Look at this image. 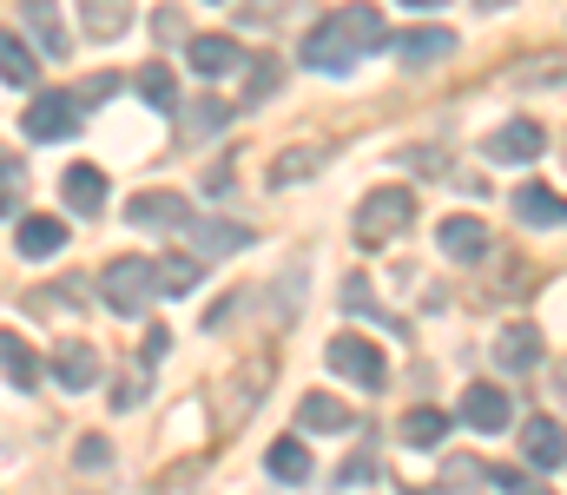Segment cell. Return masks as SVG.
I'll list each match as a JSON object with an SVG mask.
<instances>
[{"label":"cell","instance_id":"obj_1","mask_svg":"<svg viewBox=\"0 0 567 495\" xmlns=\"http://www.w3.org/2000/svg\"><path fill=\"white\" fill-rule=\"evenodd\" d=\"M383 47V13L377 7H363V0H350L343 13H330L323 27H310L303 33V66L310 73H350L363 53H377Z\"/></svg>","mask_w":567,"mask_h":495},{"label":"cell","instance_id":"obj_2","mask_svg":"<svg viewBox=\"0 0 567 495\" xmlns=\"http://www.w3.org/2000/svg\"><path fill=\"white\" fill-rule=\"evenodd\" d=\"M100 298H106L113 318H145L152 298H158V265L152 258H113L100 271Z\"/></svg>","mask_w":567,"mask_h":495},{"label":"cell","instance_id":"obj_3","mask_svg":"<svg viewBox=\"0 0 567 495\" xmlns=\"http://www.w3.org/2000/svg\"><path fill=\"white\" fill-rule=\"evenodd\" d=\"M416 225V192L410 185H377L363 205H357V238L363 245H383V238H396V231H410Z\"/></svg>","mask_w":567,"mask_h":495},{"label":"cell","instance_id":"obj_4","mask_svg":"<svg viewBox=\"0 0 567 495\" xmlns=\"http://www.w3.org/2000/svg\"><path fill=\"white\" fill-rule=\"evenodd\" d=\"M20 126H27V140H33V146L73 140V133H80V100H73V93H33V100H27V113H20Z\"/></svg>","mask_w":567,"mask_h":495},{"label":"cell","instance_id":"obj_5","mask_svg":"<svg viewBox=\"0 0 567 495\" xmlns=\"http://www.w3.org/2000/svg\"><path fill=\"white\" fill-rule=\"evenodd\" d=\"M330 370L337 377H350V383H363V390H383V377H390V363H383V350H377V337H330Z\"/></svg>","mask_w":567,"mask_h":495},{"label":"cell","instance_id":"obj_6","mask_svg":"<svg viewBox=\"0 0 567 495\" xmlns=\"http://www.w3.org/2000/svg\"><path fill=\"white\" fill-rule=\"evenodd\" d=\"M185 60H192V73H198V80H212V86H218V80H231L238 66H251V60H245V47H238L231 33H192V40H185Z\"/></svg>","mask_w":567,"mask_h":495},{"label":"cell","instance_id":"obj_7","mask_svg":"<svg viewBox=\"0 0 567 495\" xmlns=\"http://www.w3.org/2000/svg\"><path fill=\"white\" fill-rule=\"evenodd\" d=\"M495 165H535L548 153V133L535 126V120H508V126H495L488 133V146H482Z\"/></svg>","mask_w":567,"mask_h":495},{"label":"cell","instance_id":"obj_8","mask_svg":"<svg viewBox=\"0 0 567 495\" xmlns=\"http://www.w3.org/2000/svg\"><path fill=\"white\" fill-rule=\"evenodd\" d=\"M435 245H442V258H455V265H482V258H488V225L468 218V212H455V218L435 225Z\"/></svg>","mask_w":567,"mask_h":495},{"label":"cell","instance_id":"obj_9","mask_svg":"<svg viewBox=\"0 0 567 495\" xmlns=\"http://www.w3.org/2000/svg\"><path fill=\"white\" fill-rule=\"evenodd\" d=\"M508 390H495V383H468L462 390V423L468 430H482V436H495V430H508Z\"/></svg>","mask_w":567,"mask_h":495},{"label":"cell","instance_id":"obj_10","mask_svg":"<svg viewBox=\"0 0 567 495\" xmlns=\"http://www.w3.org/2000/svg\"><path fill=\"white\" fill-rule=\"evenodd\" d=\"M126 218L145 225V231H158V225H165V231H185V225H192V205H185L178 192H140V198L126 205Z\"/></svg>","mask_w":567,"mask_h":495},{"label":"cell","instance_id":"obj_11","mask_svg":"<svg viewBox=\"0 0 567 495\" xmlns=\"http://www.w3.org/2000/svg\"><path fill=\"white\" fill-rule=\"evenodd\" d=\"M522 456H528L535 470H561L567 463V430L555 416H528V423H522Z\"/></svg>","mask_w":567,"mask_h":495},{"label":"cell","instance_id":"obj_12","mask_svg":"<svg viewBox=\"0 0 567 495\" xmlns=\"http://www.w3.org/2000/svg\"><path fill=\"white\" fill-rule=\"evenodd\" d=\"M53 377H60V390H66V396L93 390V383H100V350H93V343H80V337H66V343H60V357H53Z\"/></svg>","mask_w":567,"mask_h":495},{"label":"cell","instance_id":"obj_13","mask_svg":"<svg viewBox=\"0 0 567 495\" xmlns=\"http://www.w3.org/2000/svg\"><path fill=\"white\" fill-rule=\"evenodd\" d=\"M20 20H27V33H33V47H40L47 60H66L73 33L60 27V7H53V0H20Z\"/></svg>","mask_w":567,"mask_h":495},{"label":"cell","instance_id":"obj_14","mask_svg":"<svg viewBox=\"0 0 567 495\" xmlns=\"http://www.w3.org/2000/svg\"><path fill=\"white\" fill-rule=\"evenodd\" d=\"M60 198H66L80 218H93V212L106 205V172H100V165H86V159L66 165V172H60Z\"/></svg>","mask_w":567,"mask_h":495},{"label":"cell","instance_id":"obj_15","mask_svg":"<svg viewBox=\"0 0 567 495\" xmlns=\"http://www.w3.org/2000/svg\"><path fill=\"white\" fill-rule=\"evenodd\" d=\"M185 231H192V245H198L205 258H238V251H251V231H245V225H225V218H192Z\"/></svg>","mask_w":567,"mask_h":495},{"label":"cell","instance_id":"obj_16","mask_svg":"<svg viewBox=\"0 0 567 495\" xmlns=\"http://www.w3.org/2000/svg\"><path fill=\"white\" fill-rule=\"evenodd\" d=\"M449 53H455V33H449V27H416V33L396 40V60H403L410 73H423L435 60H449Z\"/></svg>","mask_w":567,"mask_h":495},{"label":"cell","instance_id":"obj_17","mask_svg":"<svg viewBox=\"0 0 567 495\" xmlns=\"http://www.w3.org/2000/svg\"><path fill=\"white\" fill-rule=\"evenodd\" d=\"M495 363L515 370V377H522V370H542V330L535 324H508L502 337H495Z\"/></svg>","mask_w":567,"mask_h":495},{"label":"cell","instance_id":"obj_18","mask_svg":"<svg viewBox=\"0 0 567 495\" xmlns=\"http://www.w3.org/2000/svg\"><path fill=\"white\" fill-rule=\"evenodd\" d=\"M13 245H20V258H53V251L66 245V225H60L53 212H27L20 231H13Z\"/></svg>","mask_w":567,"mask_h":495},{"label":"cell","instance_id":"obj_19","mask_svg":"<svg viewBox=\"0 0 567 495\" xmlns=\"http://www.w3.org/2000/svg\"><path fill=\"white\" fill-rule=\"evenodd\" d=\"M515 218L535 225V231H542V225H567V198L548 192V185H522V192H515Z\"/></svg>","mask_w":567,"mask_h":495},{"label":"cell","instance_id":"obj_20","mask_svg":"<svg viewBox=\"0 0 567 495\" xmlns=\"http://www.w3.org/2000/svg\"><path fill=\"white\" fill-rule=\"evenodd\" d=\"M323 165H330V146H284L278 159H271V185H303Z\"/></svg>","mask_w":567,"mask_h":495},{"label":"cell","instance_id":"obj_21","mask_svg":"<svg viewBox=\"0 0 567 495\" xmlns=\"http://www.w3.org/2000/svg\"><path fill=\"white\" fill-rule=\"evenodd\" d=\"M80 20L93 40H120L133 27V0H80Z\"/></svg>","mask_w":567,"mask_h":495},{"label":"cell","instance_id":"obj_22","mask_svg":"<svg viewBox=\"0 0 567 495\" xmlns=\"http://www.w3.org/2000/svg\"><path fill=\"white\" fill-rule=\"evenodd\" d=\"M0 370H7L13 390H40V357H33L27 337H0Z\"/></svg>","mask_w":567,"mask_h":495},{"label":"cell","instance_id":"obj_23","mask_svg":"<svg viewBox=\"0 0 567 495\" xmlns=\"http://www.w3.org/2000/svg\"><path fill=\"white\" fill-rule=\"evenodd\" d=\"M297 423L337 436V430H350V403H337V396H303V403H297Z\"/></svg>","mask_w":567,"mask_h":495},{"label":"cell","instance_id":"obj_24","mask_svg":"<svg viewBox=\"0 0 567 495\" xmlns=\"http://www.w3.org/2000/svg\"><path fill=\"white\" fill-rule=\"evenodd\" d=\"M442 436H449V416H442L435 403H416V410L403 416V443H410V450H435Z\"/></svg>","mask_w":567,"mask_h":495},{"label":"cell","instance_id":"obj_25","mask_svg":"<svg viewBox=\"0 0 567 495\" xmlns=\"http://www.w3.org/2000/svg\"><path fill=\"white\" fill-rule=\"evenodd\" d=\"M133 86H140V100L152 106V113H178V80H172L165 66H140Z\"/></svg>","mask_w":567,"mask_h":495},{"label":"cell","instance_id":"obj_26","mask_svg":"<svg viewBox=\"0 0 567 495\" xmlns=\"http://www.w3.org/2000/svg\"><path fill=\"white\" fill-rule=\"evenodd\" d=\"M515 86H548V93H561L567 86V53H535V60H522V66H515Z\"/></svg>","mask_w":567,"mask_h":495},{"label":"cell","instance_id":"obj_27","mask_svg":"<svg viewBox=\"0 0 567 495\" xmlns=\"http://www.w3.org/2000/svg\"><path fill=\"white\" fill-rule=\"evenodd\" d=\"M265 470H271L278 483H303V476H310V450L284 436V443H271V456H265Z\"/></svg>","mask_w":567,"mask_h":495},{"label":"cell","instance_id":"obj_28","mask_svg":"<svg viewBox=\"0 0 567 495\" xmlns=\"http://www.w3.org/2000/svg\"><path fill=\"white\" fill-rule=\"evenodd\" d=\"M0 80L7 86H33V53L20 33H0Z\"/></svg>","mask_w":567,"mask_h":495},{"label":"cell","instance_id":"obj_29","mask_svg":"<svg viewBox=\"0 0 567 495\" xmlns=\"http://www.w3.org/2000/svg\"><path fill=\"white\" fill-rule=\"evenodd\" d=\"M225 120H231L225 100H192V106H185V140H212Z\"/></svg>","mask_w":567,"mask_h":495},{"label":"cell","instance_id":"obj_30","mask_svg":"<svg viewBox=\"0 0 567 495\" xmlns=\"http://www.w3.org/2000/svg\"><path fill=\"white\" fill-rule=\"evenodd\" d=\"M158 291L165 298H192L198 291V258H158Z\"/></svg>","mask_w":567,"mask_h":495},{"label":"cell","instance_id":"obj_31","mask_svg":"<svg viewBox=\"0 0 567 495\" xmlns=\"http://www.w3.org/2000/svg\"><path fill=\"white\" fill-rule=\"evenodd\" d=\"M278 80H284L278 53H265V60H251V80H245V106H258L265 93H278Z\"/></svg>","mask_w":567,"mask_h":495},{"label":"cell","instance_id":"obj_32","mask_svg":"<svg viewBox=\"0 0 567 495\" xmlns=\"http://www.w3.org/2000/svg\"><path fill=\"white\" fill-rule=\"evenodd\" d=\"M20 185H27V165L13 159V153H0V218L20 205Z\"/></svg>","mask_w":567,"mask_h":495},{"label":"cell","instance_id":"obj_33","mask_svg":"<svg viewBox=\"0 0 567 495\" xmlns=\"http://www.w3.org/2000/svg\"><path fill=\"white\" fill-rule=\"evenodd\" d=\"M145 370H152V363H140V370H126V377H120L113 410H140V403H145Z\"/></svg>","mask_w":567,"mask_h":495},{"label":"cell","instance_id":"obj_34","mask_svg":"<svg viewBox=\"0 0 567 495\" xmlns=\"http://www.w3.org/2000/svg\"><path fill=\"white\" fill-rule=\"evenodd\" d=\"M113 86H120L113 73H93V80H80V86H73V100H80V113H86V106H100V100H113Z\"/></svg>","mask_w":567,"mask_h":495},{"label":"cell","instance_id":"obj_35","mask_svg":"<svg viewBox=\"0 0 567 495\" xmlns=\"http://www.w3.org/2000/svg\"><path fill=\"white\" fill-rule=\"evenodd\" d=\"M482 476H488L495 489H508V495H548L535 476H522V470H482Z\"/></svg>","mask_w":567,"mask_h":495},{"label":"cell","instance_id":"obj_36","mask_svg":"<svg viewBox=\"0 0 567 495\" xmlns=\"http://www.w3.org/2000/svg\"><path fill=\"white\" fill-rule=\"evenodd\" d=\"M178 20H185L178 7H158V13H152V33H158V47H165V40H185V27H178Z\"/></svg>","mask_w":567,"mask_h":495},{"label":"cell","instance_id":"obj_37","mask_svg":"<svg viewBox=\"0 0 567 495\" xmlns=\"http://www.w3.org/2000/svg\"><path fill=\"white\" fill-rule=\"evenodd\" d=\"M73 456H80V470H106V456H113V450H106V436H80V450H73Z\"/></svg>","mask_w":567,"mask_h":495},{"label":"cell","instance_id":"obj_38","mask_svg":"<svg viewBox=\"0 0 567 495\" xmlns=\"http://www.w3.org/2000/svg\"><path fill=\"white\" fill-rule=\"evenodd\" d=\"M172 350V330H145V343H140V363H158Z\"/></svg>","mask_w":567,"mask_h":495},{"label":"cell","instance_id":"obj_39","mask_svg":"<svg viewBox=\"0 0 567 495\" xmlns=\"http://www.w3.org/2000/svg\"><path fill=\"white\" fill-rule=\"evenodd\" d=\"M278 7H284V0H251V7H245V20H271Z\"/></svg>","mask_w":567,"mask_h":495},{"label":"cell","instance_id":"obj_40","mask_svg":"<svg viewBox=\"0 0 567 495\" xmlns=\"http://www.w3.org/2000/svg\"><path fill=\"white\" fill-rule=\"evenodd\" d=\"M475 7H488V13H502V7H515V0H475Z\"/></svg>","mask_w":567,"mask_h":495},{"label":"cell","instance_id":"obj_41","mask_svg":"<svg viewBox=\"0 0 567 495\" xmlns=\"http://www.w3.org/2000/svg\"><path fill=\"white\" fill-rule=\"evenodd\" d=\"M403 7H442V0H403Z\"/></svg>","mask_w":567,"mask_h":495}]
</instances>
